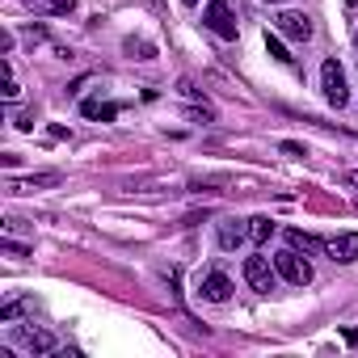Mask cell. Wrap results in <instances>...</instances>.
Returning <instances> with one entry per match:
<instances>
[{
  "instance_id": "obj_8",
  "label": "cell",
  "mask_w": 358,
  "mask_h": 358,
  "mask_svg": "<svg viewBox=\"0 0 358 358\" xmlns=\"http://www.w3.org/2000/svg\"><path fill=\"white\" fill-rule=\"evenodd\" d=\"M324 249L333 262H358V232H341V236L324 241Z\"/></svg>"
},
{
  "instance_id": "obj_5",
  "label": "cell",
  "mask_w": 358,
  "mask_h": 358,
  "mask_svg": "<svg viewBox=\"0 0 358 358\" xmlns=\"http://www.w3.org/2000/svg\"><path fill=\"white\" fill-rule=\"evenodd\" d=\"M203 22H207V30H215L220 38H236V17L228 13L224 0H211V5L203 9Z\"/></svg>"
},
{
  "instance_id": "obj_12",
  "label": "cell",
  "mask_w": 358,
  "mask_h": 358,
  "mask_svg": "<svg viewBox=\"0 0 358 358\" xmlns=\"http://www.w3.org/2000/svg\"><path fill=\"white\" fill-rule=\"evenodd\" d=\"M30 9H38V13H55V17H64V13H72V0H26Z\"/></svg>"
},
{
  "instance_id": "obj_19",
  "label": "cell",
  "mask_w": 358,
  "mask_h": 358,
  "mask_svg": "<svg viewBox=\"0 0 358 358\" xmlns=\"http://www.w3.org/2000/svg\"><path fill=\"white\" fill-rule=\"evenodd\" d=\"M13 127H17V131H34V110H22V114L13 118Z\"/></svg>"
},
{
  "instance_id": "obj_18",
  "label": "cell",
  "mask_w": 358,
  "mask_h": 358,
  "mask_svg": "<svg viewBox=\"0 0 358 358\" xmlns=\"http://www.w3.org/2000/svg\"><path fill=\"white\" fill-rule=\"evenodd\" d=\"M22 312H26V303H5V308H0V320H5V324H13Z\"/></svg>"
},
{
  "instance_id": "obj_22",
  "label": "cell",
  "mask_w": 358,
  "mask_h": 358,
  "mask_svg": "<svg viewBox=\"0 0 358 358\" xmlns=\"http://www.w3.org/2000/svg\"><path fill=\"white\" fill-rule=\"evenodd\" d=\"M345 5H350V13H354V9H358V0H345Z\"/></svg>"
},
{
  "instance_id": "obj_1",
  "label": "cell",
  "mask_w": 358,
  "mask_h": 358,
  "mask_svg": "<svg viewBox=\"0 0 358 358\" xmlns=\"http://www.w3.org/2000/svg\"><path fill=\"white\" fill-rule=\"evenodd\" d=\"M320 89H324V101H329V106H337V110L350 101L345 72H341V64H337V59H324V64H320Z\"/></svg>"
},
{
  "instance_id": "obj_14",
  "label": "cell",
  "mask_w": 358,
  "mask_h": 358,
  "mask_svg": "<svg viewBox=\"0 0 358 358\" xmlns=\"http://www.w3.org/2000/svg\"><path fill=\"white\" fill-rule=\"evenodd\" d=\"M122 51H127L131 59H156V47H152V43H139V38H127Z\"/></svg>"
},
{
  "instance_id": "obj_15",
  "label": "cell",
  "mask_w": 358,
  "mask_h": 358,
  "mask_svg": "<svg viewBox=\"0 0 358 358\" xmlns=\"http://www.w3.org/2000/svg\"><path fill=\"white\" fill-rule=\"evenodd\" d=\"M287 241H291V249H303V253L320 249V241H316V236H308L303 228H291V232H287Z\"/></svg>"
},
{
  "instance_id": "obj_23",
  "label": "cell",
  "mask_w": 358,
  "mask_h": 358,
  "mask_svg": "<svg viewBox=\"0 0 358 358\" xmlns=\"http://www.w3.org/2000/svg\"><path fill=\"white\" fill-rule=\"evenodd\" d=\"M266 5H287V0H266Z\"/></svg>"
},
{
  "instance_id": "obj_7",
  "label": "cell",
  "mask_w": 358,
  "mask_h": 358,
  "mask_svg": "<svg viewBox=\"0 0 358 358\" xmlns=\"http://www.w3.org/2000/svg\"><path fill=\"white\" fill-rule=\"evenodd\" d=\"M215 236H220V249H241L249 241V224L245 220H220Z\"/></svg>"
},
{
  "instance_id": "obj_24",
  "label": "cell",
  "mask_w": 358,
  "mask_h": 358,
  "mask_svg": "<svg viewBox=\"0 0 358 358\" xmlns=\"http://www.w3.org/2000/svg\"><path fill=\"white\" fill-rule=\"evenodd\" d=\"M182 5H199V0H182Z\"/></svg>"
},
{
  "instance_id": "obj_10",
  "label": "cell",
  "mask_w": 358,
  "mask_h": 358,
  "mask_svg": "<svg viewBox=\"0 0 358 358\" xmlns=\"http://www.w3.org/2000/svg\"><path fill=\"white\" fill-rule=\"evenodd\" d=\"M17 341L30 350V354H55L59 345H55V337L51 333H43V329H17Z\"/></svg>"
},
{
  "instance_id": "obj_21",
  "label": "cell",
  "mask_w": 358,
  "mask_h": 358,
  "mask_svg": "<svg viewBox=\"0 0 358 358\" xmlns=\"http://www.w3.org/2000/svg\"><path fill=\"white\" fill-rule=\"evenodd\" d=\"M345 182H350V186H358V173H345Z\"/></svg>"
},
{
  "instance_id": "obj_2",
  "label": "cell",
  "mask_w": 358,
  "mask_h": 358,
  "mask_svg": "<svg viewBox=\"0 0 358 358\" xmlns=\"http://www.w3.org/2000/svg\"><path fill=\"white\" fill-rule=\"evenodd\" d=\"M274 270H278V278H287L291 287H308V282H312V266H308V257H299V249H282V253L274 257Z\"/></svg>"
},
{
  "instance_id": "obj_9",
  "label": "cell",
  "mask_w": 358,
  "mask_h": 358,
  "mask_svg": "<svg viewBox=\"0 0 358 358\" xmlns=\"http://www.w3.org/2000/svg\"><path fill=\"white\" fill-rule=\"evenodd\" d=\"M43 186H59V173H34V177H26V182H17V177H9V182H5L9 194H34Z\"/></svg>"
},
{
  "instance_id": "obj_13",
  "label": "cell",
  "mask_w": 358,
  "mask_h": 358,
  "mask_svg": "<svg viewBox=\"0 0 358 358\" xmlns=\"http://www.w3.org/2000/svg\"><path fill=\"white\" fill-rule=\"evenodd\" d=\"M85 118L110 122V118H118V106H110V101H85Z\"/></svg>"
},
{
  "instance_id": "obj_3",
  "label": "cell",
  "mask_w": 358,
  "mask_h": 358,
  "mask_svg": "<svg viewBox=\"0 0 358 358\" xmlns=\"http://www.w3.org/2000/svg\"><path fill=\"white\" fill-rule=\"evenodd\" d=\"M245 282H249L257 295H270V291H274V282H278V270L270 266V257L253 253V257H245Z\"/></svg>"
},
{
  "instance_id": "obj_16",
  "label": "cell",
  "mask_w": 358,
  "mask_h": 358,
  "mask_svg": "<svg viewBox=\"0 0 358 358\" xmlns=\"http://www.w3.org/2000/svg\"><path fill=\"white\" fill-rule=\"evenodd\" d=\"M0 93H5V101H17V93H22V85H17V76H13V64L5 59V89H0Z\"/></svg>"
},
{
  "instance_id": "obj_17",
  "label": "cell",
  "mask_w": 358,
  "mask_h": 358,
  "mask_svg": "<svg viewBox=\"0 0 358 358\" xmlns=\"http://www.w3.org/2000/svg\"><path fill=\"white\" fill-rule=\"evenodd\" d=\"M266 51H270L278 64H295V55H287V47H282L278 38H270V34H266Z\"/></svg>"
},
{
  "instance_id": "obj_4",
  "label": "cell",
  "mask_w": 358,
  "mask_h": 358,
  "mask_svg": "<svg viewBox=\"0 0 358 358\" xmlns=\"http://www.w3.org/2000/svg\"><path fill=\"white\" fill-rule=\"evenodd\" d=\"M274 26H278V34H282V38H295V43H308V38H312V17H308V13L287 9V13H278V17H274Z\"/></svg>"
},
{
  "instance_id": "obj_20",
  "label": "cell",
  "mask_w": 358,
  "mask_h": 358,
  "mask_svg": "<svg viewBox=\"0 0 358 358\" xmlns=\"http://www.w3.org/2000/svg\"><path fill=\"white\" fill-rule=\"evenodd\" d=\"M5 253H13V257H26V245H13V241H5Z\"/></svg>"
},
{
  "instance_id": "obj_11",
  "label": "cell",
  "mask_w": 358,
  "mask_h": 358,
  "mask_svg": "<svg viewBox=\"0 0 358 358\" xmlns=\"http://www.w3.org/2000/svg\"><path fill=\"white\" fill-rule=\"evenodd\" d=\"M274 232H278V224H274L270 215H253V220H249V236H253L257 245H266Z\"/></svg>"
},
{
  "instance_id": "obj_6",
  "label": "cell",
  "mask_w": 358,
  "mask_h": 358,
  "mask_svg": "<svg viewBox=\"0 0 358 358\" xmlns=\"http://www.w3.org/2000/svg\"><path fill=\"white\" fill-rule=\"evenodd\" d=\"M203 299H207V303H228V299H232V278H228L224 270H211V274L203 278Z\"/></svg>"
}]
</instances>
